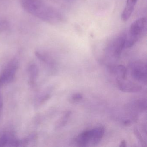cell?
Returning a JSON list of instances; mask_svg holds the SVG:
<instances>
[{"label": "cell", "mask_w": 147, "mask_h": 147, "mask_svg": "<svg viewBox=\"0 0 147 147\" xmlns=\"http://www.w3.org/2000/svg\"><path fill=\"white\" fill-rule=\"evenodd\" d=\"M21 5L31 15L46 21L54 19V11L46 5L42 0H20Z\"/></svg>", "instance_id": "1"}, {"label": "cell", "mask_w": 147, "mask_h": 147, "mask_svg": "<svg viewBox=\"0 0 147 147\" xmlns=\"http://www.w3.org/2000/svg\"><path fill=\"white\" fill-rule=\"evenodd\" d=\"M105 132V129L102 126L83 131L75 138V142L80 147L95 145L101 141Z\"/></svg>", "instance_id": "2"}, {"label": "cell", "mask_w": 147, "mask_h": 147, "mask_svg": "<svg viewBox=\"0 0 147 147\" xmlns=\"http://www.w3.org/2000/svg\"><path fill=\"white\" fill-rule=\"evenodd\" d=\"M147 24V20L144 17L135 20L131 24L127 35L125 36V49L133 46L139 40L143 33Z\"/></svg>", "instance_id": "3"}, {"label": "cell", "mask_w": 147, "mask_h": 147, "mask_svg": "<svg viewBox=\"0 0 147 147\" xmlns=\"http://www.w3.org/2000/svg\"><path fill=\"white\" fill-rule=\"evenodd\" d=\"M18 66V62L15 59L12 60L7 64L0 75V87L10 84L13 81Z\"/></svg>", "instance_id": "4"}, {"label": "cell", "mask_w": 147, "mask_h": 147, "mask_svg": "<svg viewBox=\"0 0 147 147\" xmlns=\"http://www.w3.org/2000/svg\"><path fill=\"white\" fill-rule=\"evenodd\" d=\"M130 70L132 77L142 84L147 83V65L141 62H135L130 64Z\"/></svg>", "instance_id": "5"}, {"label": "cell", "mask_w": 147, "mask_h": 147, "mask_svg": "<svg viewBox=\"0 0 147 147\" xmlns=\"http://www.w3.org/2000/svg\"><path fill=\"white\" fill-rule=\"evenodd\" d=\"M125 36L117 38L111 42L108 48V52L111 56L118 58L125 49Z\"/></svg>", "instance_id": "6"}, {"label": "cell", "mask_w": 147, "mask_h": 147, "mask_svg": "<svg viewBox=\"0 0 147 147\" xmlns=\"http://www.w3.org/2000/svg\"><path fill=\"white\" fill-rule=\"evenodd\" d=\"M117 82L119 90L125 92H138L142 89V87L138 84L127 80L126 79H117Z\"/></svg>", "instance_id": "7"}, {"label": "cell", "mask_w": 147, "mask_h": 147, "mask_svg": "<svg viewBox=\"0 0 147 147\" xmlns=\"http://www.w3.org/2000/svg\"><path fill=\"white\" fill-rule=\"evenodd\" d=\"M20 146V140L17 139L13 134L5 132L0 136V147H18Z\"/></svg>", "instance_id": "8"}, {"label": "cell", "mask_w": 147, "mask_h": 147, "mask_svg": "<svg viewBox=\"0 0 147 147\" xmlns=\"http://www.w3.org/2000/svg\"><path fill=\"white\" fill-rule=\"evenodd\" d=\"M138 0H127L126 5L121 15V19L123 21H127L131 16Z\"/></svg>", "instance_id": "9"}, {"label": "cell", "mask_w": 147, "mask_h": 147, "mask_svg": "<svg viewBox=\"0 0 147 147\" xmlns=\"http://www.w3.org/2000/svg\"><path fill=\"white\" fill-rule=\"evenodd\" d=\"M28 72L30 83L32 85H35L38 75V69L37 66L34 64L30 65L28 67Z\"/></svg>", "instance_id": "10"}, {"label": "cell", "mask_w": 147, "mask_h": 147, "mask_svg": "<svg viewBox=\"0 0 147 147\" xmlns=\"http://www.w3.org/2000/svg\"><path fill=\"white\" fill-rule=\"evenodd\" d=\"M112 71L117 76V79H126L127 71L125 66L122 65L115 66L112 68Z\"/></svg>", "instance_id": "11"}, {"label": "cell", "mask_w": 147, "mask_h": 147, "mask_svg": "<svg viewBox=\"0 0 147 147\" xmlns=\"http://www.w3.org/2000/svg\"><path fill=\"white\" fill-rule=\"evenodd\" d=\"M71 114V112L70 111H67L65 114H64L63 117L61 118V119H60L58 121L56 127L57 128H60L65 126V125L67 124Z\"/></svg>", "instance_id": "12"}, {"label": "cell", "mask_w": 147, "mask_h": 147, "mask_svg": "<svg viewBox=\"0 0 147 147\" xmlns=\"http://www.w3.org/2000/svg\"><path fill=\"white\" fill-rule=\"evenodd\" d=\"M50 94H49L43 93L39 94L36 98V105L37 106H39L42 105L43 103L46 101L49 98Z\"/></svg>", "instance_id": "13"}, {"label": "cell", "mask_w": 147, "mask_h": 147, "mask_svg": "<svg viewBox=\"0 0 147 147\" xmlns=\"http://www.w3.org/2000/svg\"><path fill=\"white\" fill-rule=\"evenodd\" d=\"M134 133H135V135H136V137L137 138L138 140H139L140 142L141 143V144H142V146H146V143L144 142V140L143 139L142 137L141 136L139 131H138V130L137 129H134Z\"/></svg>", "instance_id": "14"}, {"label": "cell", "mask_w": 147, "mask_h": 147, "mask_svg": "<svg viewBox=\"0 0 147 147\" xmlns=\"http://www.w3.org/2000/svg\"><path fill=\"white\" fill-rule=\"evenodd\" d=\"M83 98V95L80 93H76L71 97V100L73 102H78Z\"/></svg>", "instance_id": "15"}, {"label": "cell", "mask_w": 147, "mask_h": 147, "mask_svg": "<svg viewBox=\"0 0 147 147\" xmlns=\"http://www.w3.org/2000/svg\"><path fill=\"white\" fill-rule=\"evenodd\" d=\"M3 106V99L1 94H0V113H1Z\"/></svg>", "instance_id": "16"}, {"label": "cell", "mask_w": 147, "mask_h": 147, "mask_svg": "<svg viewBox=\"0 0 147 147\" xmlns=\"http://www.w3.org/2000/svg\"><path fill=\"white\" fill-rule=\"evenodd\" d=\"M126 142H125V140H123V141L121 142V143H120V145H119V146H120V147H126Z\"/></svg>", "instance_id": "17"}, {"label": "cell", "mask_w": 147, "mask_h": 147, "mask_svg": "<svg viewBox=\"0 0 147 147\" xmlns=\"http://www.w3.org/2000/svg\"></svg>", "instance_id": "18"}]
</instances>
